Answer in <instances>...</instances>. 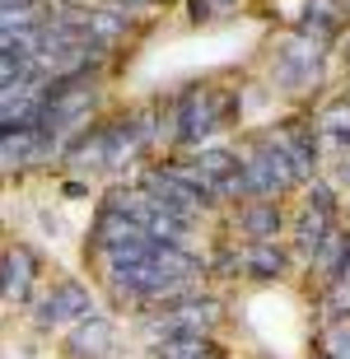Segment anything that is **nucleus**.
<instances>
[{
  "instance_id": "6",
  "label": "nucleus",
  "mask_w": 350,
  "mask_h": 359,
  "mask_svg": "<svg viewBox=\"0 0 350 359\" xmlns=\"http://www.w3.org/2000/svg\"><path fill=\"white\" fill-rule=\"evenodd\" d=\"M149 359H220V355H215V341L210 336L173 332V336H159L149 346Z\"/></svg>"
},
{
  "instance_id": "5",
  "label": "nucleus",
  "mask_w": 350,
  "mask_h": 359,
  "mask_svg": "<svg viewBox=\"0 0 350 359\" xmlns=\"http://www.w3.org/2000/svg\"><path fill=\"white\" fill-rule=\"evenodd\" d=\"M238 229L248 243H276V233H281V205L276 201H243Z\"/></svg>"
},
{
  "instance_id": "1",
  "label": "nucleus",
  "mask_w": 350,
  "mask_h": 359,
  "mask_svg": "<svg viewBox=\"0 0 350 359\" xmlns=\"http://www.w3.org/2000/svg\"><path fill=\"white\" fill-rule=\"evenodd\" d=\"M94 318V294L84 290L80 280H56L52 290L38 299V327L42 332H61V327H75V322Z\"/></svg>"
},
{
  "instance_id": "4",
  "label": "nucleus",
  "mask_w": 350,
  "mask_h": 359,
  "mask_svg": "<svg viewBox=\"0 0 350 359\" xmlns=\"http://www.w3.org/2000/svg\"><path fill=\"white\" fill-rule=\"evenodd\" d=\"M309 266L318 271V280H327V285H337V280L350 276V233L346 229H332L323 238V248L309 257Z\"/></svg>"
},
{
  "instance_id": "8",
  "label": "nucleus",
  "mask_w": 350,
  "mask_h": 359,
  "mask_svg": "<svg viewBox=\"0 0 350 359\" xmlns=\"http://www.w3.org/2000/svg\"><path fill=\"white\" fill-rule=\"evenodd\" d=\"M318 359H350V318H337L327 322L323 336H318V350H313Z\"/></svg>"
},
{
  "instance_id": "3",
  "label": "nucleus",
  "mask_w": 350,
  "mask_h": 359,
  "mask_svg": "<svg viewBox=\"0 0 350 359\" xmlns=\"http://www.w3.org/2000/svg\"><path fill=\"white\" fill-rule=\"evenodd\" d=\"M66 359H117V327L103 313L75 322L66 332Z\"/></svg>"
},
{
  "instance_id": "7",
  "label": "nucleus",
  "mask_w": 350,
  "mask_h": 359,
  "mask_svg": "<svg viewBox=\"0 0 350 359\" xmlns=\"http://www.w3.org/2000/svg\"><path fill=\"white\" fill-rule=\"evenodd\" d=\"M238 266L257 280H276L285 271V248H276V243H248L243 257H238Z\"/></svg>"
},
{
  "instance_id": "10",
  "label": "nucleus",
  "mask_w": 350,
  "mask_h": 359,
  "mask_svg": "<svg viewBox=\"0 0 350 359\" xmlns=\"http://www.w3.org/2000/svg\"><path fill=\"white\" fill-rule=\"evenodd\" d=\"M313 359H318V355H313Z\"/></svg>"
},
{
  "instance_id": "2",
  "label": "nucleus",
  "mask_w": 350,
  "mask_h": 359,
  "mask_svg": "<svg viewBox=\"0 0 350 359\" xmlns=\"http://www.w3.org/2000/svg\"><path fill=\"white\" fill-rule=\"evenodd\" d=\"M38 285V257L28 243L0 248V299L5 304H28V294Z\"/></svg>"
},
{
  "instance_id": "9",
  "label": "nucleus",
  "mask_w": 350,
  "mask_h": 359,
  "mask_svg": "<svg viewBox=\"0 0 350 359\" xmlns=\"http://www.w3.org/2000/svg\"><path fill=\"white\" fill-rule=\"evenodd\" d=\"M323 126H327L332 135H341V140L350 145V107H346V103L332 107V112H323Z\"/></svg>"
}]
</instances>
